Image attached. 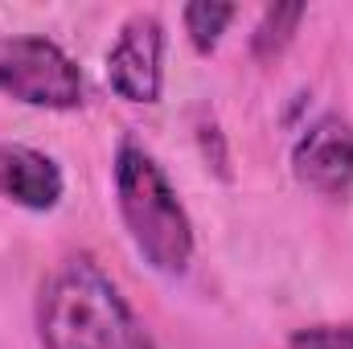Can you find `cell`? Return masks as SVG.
Masks as SVG:
<instances>
[{"mask_svg": "<svg viewBox=\"0 0 353 349\" xmlns=\"http://www.w3.org/2000/svg\"><path fill=\"white\" fill-rule=\"evenodd\" d=\"M111 177H115V210L136 255L161 275L173 279L185 275L197 239H193V218L176 197L169 173L157 165V157L144 144L119 140Z\"/></svg>", "mask_w": 353, "mask_h": 349, "instance_id": "obj_2", "label": "cell"}, {"mask_svg": "<svg viewBox=\"0 0 353 349\" xmlns=\"http://www.w3.org/2000/svg\"><path fill=\"white\" fill-rule=\"evenodd\" d=\"M288 349H353V321L304 325L288 337Z\"/></svg>", "mask_w": 353, "mask_h": 349, "instance_id": "obj_9", "label": "cell"}, {"mask_svg": "<svg viewBox=\"0 0 353 349\" xmlns=\"http://www.w3.org/2000/svg\"><path fill=\"white\" fill-rule=\"evenodd\" d=\"M33 321L41 349H157L119 283L90 255H66L41 279Z\"/></svg>", "mask_w": 353, "mask_h": 349, "instance_id": "obj_1", "label": "cell"}, {"mask_svg": "<svg viewBox=\"0 0 353 349\" xmlns=\"http://www.w3.org/2000/svg\"><path fill=\"white\" fill-rule=\"evenodd\" d=\"M62 193H66V177L54 157L25 148V144H0V197L4 201L46 214L62 201Z\"/></svg>", "mask_w": 353, "mask_h": 349, "instance_id": "obj_6", "label": "cell"}, {"mask_svg": "<svg viewBox=\"0 0 353 349\" xmlns=\"http://www.w3.org/2000/svg\"><path fill=\"white\" fill-rule=\"evenodd\" d=\"M304 17H308L304 4H267L259 25H255V33H251V54L259 62H275L292 46V37H296Z\"/></svg>", "mask_w": 353, "mask_h": 349, "instance_id": "obj_7", "label": "cell"}, {"mask_svg": "<svg viewBox=\"0 0 353 349\" xmlns=\"http://www.w3.org/2000/svg\"><path fill=\"white\" fill-rule=\"evenodd\" d=\"M292 173L321 197H341L353 185V123L337 111L316 115L292 144Z\"/></svg>", "mask_w": 353, "mask_h": 349, "instance_id": "obj_5", "label": "cell"}, {"mask_svg": "<svg viewBox=\"0 0 353 349\" xmlns=\"http://www.w3.org/2000/svg\"><path fill=\"white\" fill-rule=\"evenodd\" d=\"M0 94L37 107V111H74L87 87L79 62L46 33H8L0 37Z\"/></svg>", "mask_w": 353, "mask_h": 349, "instance_id": "obj_3", "label": "cell"}, {"mask_svg": "<svg viewBox=\"0 0 353 349\" xmlns=\"http://www.w3.org/2000/svg\"><path fill=\"white\" fill-rule=\"evenodd\" d=\"M107 83L128 103H161L165 83V25L157 12H136L119 25L107 50Z\"/></svg>", "mask_w": 353, "mask_h": 349, "instance_id": "obj_4", "label": "cell"}, {"mask_svg": "<svg viewBox=\"0 0 353 349\" xmlns=\"http://www.w3.org/2000/svg\"><path fill=\"white\" fill-rule=\"evenodd\" d=\"M234 17H239V8H234V4H222V0H193V4H185V12H181L185 33H189V41H193L197 54H214V50L222 46L226 25H230Z\"/></svg>", "mask_w": 353, "mask_h": 349, "instance_id": "obj_8", "label": "cell"}]
</instances>
